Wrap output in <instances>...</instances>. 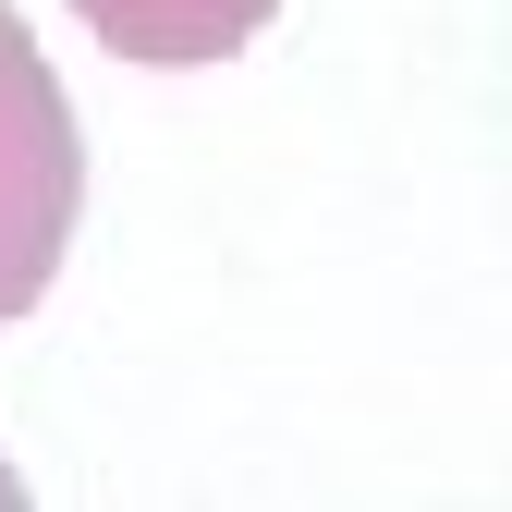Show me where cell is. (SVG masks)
<instances>
[{"label":"cell","mask_w":512,"mask_h":512,"mask_svg":"<svg viewBox=\"0 0 512 512\" xmlns=\"http://www.w3.org/2000/svg\"><path fill=\"white\" fill-rule=\"evenodd\" d=\"M86 208V135H74V98H61L49 49L25 37V13L0 0V330L49 293L61 244H74Z\"/></svg>","instance_id":"obj_1"},{"label":"cell","mask_w":512,"mask_h":512,"mask_svg":"<svg viewBox=\"0 0 512 512\" xmlns=\"http://www.w3.org/2000/svg\"><path fill=\"white\" fill-rule=\"evenodd\" d=\"M86 37L110 61H147V74H196V61H232L281 0H74Z\"/></svg>","instance_id":"obj_2"},{"label":"cell","mask_w":512,"mask_h":512,"mask_svg":"<svg viewBox=\"0 0 512 512\" xmlns=\"http://www.w3.org/2000/svg\"><path fill=\"white\" fill-rule=\"evenodd\" d=\"M0 488H13V476H0Z\"/></svg>","instance_id":"obj_3"}]
</instances>
